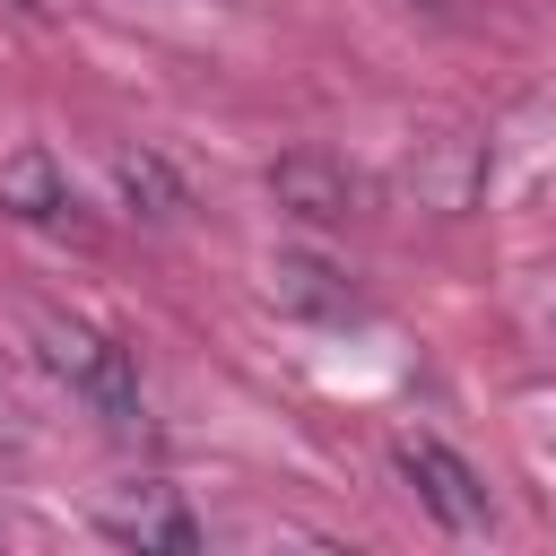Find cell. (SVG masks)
I'll return each instance as SVG.
<instances>
[{"mask_svg":"<svg viewBox=\"0 0 556 556\" xmlns=\"http://www.w3.org/2000/svg\"><path fill=\"white\" fill-rule=\"evenodd\" d=\"M26 330H35L43 374H52L70 400H87L104 426H139V365H130V348H113V339H104L96 321H78V313H35Z\"/></svg>","mask_w":556,"mask_h":556,"instance_id":"1","label":"cell"},{"mask_svg":"<svg viewBox=\"0 0 556 556\" xmlns=\"http://www.w3.org/2000/svg\"><path fill=\"white\" fill-rule=\"evenodd\" d=\"M391 469L408 478V495L443 521V530H486V478L443 443V434H391Z\"/></svg>","mask_w":556,"mask_h":556,"instance_id":"2","label":"cell"},{"mask_svg":"<svg viewBox=\"0 0 556 556\" xmlns=\"http://www.w3.org/2000/svg\"><path fill=\"white\" fill-rule=\"evenodd\" d=\"M96 530L122 539V547H156V556H191L200 547V521H191L182 486H165V478H139V486L104 495L96 504Z\"/></svg>","mask_w":556,"mask_h":556,"instance_id":"3","label":"cell"},{"mask_svg":"<svg viewBox=\"0 0 556 556\" xmlns=\"http://www.w3.org/2000/svg\"><path fill=\"white\" fill-rule=\"evenodd\" d=\"M0 217H17V226H35V235H87L78 182L61 174L52 148H17V156L0 165Z\"/></svg>","mask_w":556,"mask_h":556,"instance_id":"4","label":"cell"},{"mask_svg":"<svg viewBox=\"0 0 556 556\" xmlns=\"http://www.w3.org/2000/svg\"><path fill=\"white\" fill-rule=\"evenodd\" d=\"M269 200L287 217H304V226H339V217H356V174L339 156H321V148H295V156L269 165Z\"/></svg>","mask_w":556,"mask_h":556,"instance_id":"5","label":"cell"},{"mask_svg":"<svg viewBox=\"0 0 556 556\" xmlns=\"http://www.w3.org/2000/svg\"><path fill=\"white\" fill-rule=\"evenodd\" d=\"M113 182H122V200L130 208H148V217H165V208H182V191H174V174L148 156V148H122L113 156Z\"/></svg>","mask_w":556,"mask_h":556,"instance_id":"6","label":"cell"},{"mask_svg":"<svg viewBox=\"0 0 556 556\" xmlns=\"http://www.w3.org/2000/svg\"><path fill=\"white\" fill-rule=\"evenodd\" d=\"M17 9H35V17H52V9H70V0H17Z\"/></svg>","mask_w":556,"mask_h":556,"instance_id":"7","label":"cell"}]
</instances>
